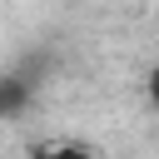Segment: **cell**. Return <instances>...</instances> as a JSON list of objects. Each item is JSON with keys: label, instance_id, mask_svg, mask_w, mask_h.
Listing matches in <instances>:
<instances>
[{"label": "cell", "instance_id": "obj_1", "mask_svg": "<svg viewBox=\"0 0 159 159\" xmlns=\"http://www.w3.org/2000/svg\"><path fill=\"white\" fill-rule=\"evenodd\" d=\"M25 104H30V80L5 75V80H0V119L15 114V109H25Z\"/></svg>", "mask_w": 159, "mask_h": 159}, {"label": "cell", "instance_id": "obj_2", "mask_svg": "<svg viewBox=\"0 0 159 159\" xmlns=\"http://www.w3.org/2000/svg\"><path fill=\"white\" fill-rule=\"evenodd\" d=\"M149 104L159 109V65H154V75H149Z\"/></svg>", "mask_w": 159, "mask_h": 159}]
</instances>
